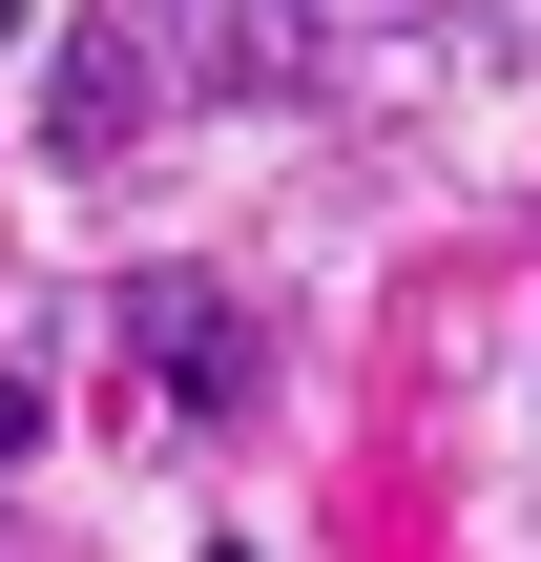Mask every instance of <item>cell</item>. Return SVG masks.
Returning a JSON list of instances; mask_svg holds the SVG:
<instances>
[{
	"label": "cell",
	"instance_id": "6da1fadb",
	"mask_svg": "<svg viewBox=\"0 0 541 562\" xmlns=\"http://www.w3.org/2000/svg\"><path fill=\"white\" fill-rule=\"evenodd\" d=\"M146 63L208 104H292L313 83V0H146Z\"/></svg>",
	"mask_w": 541,
	"mask_h": 562
},
{
	"label": "cell",
	"instance_id": "7a4b0ae2",
	"mask_svg": "<svg viewBox=\"0 0 541 562\" xmlns=\"http://www.w3.org/2000/svg\"><path fill=\"white\" fill-rule=\"evenodd\" d=\"M0 459H21V396H0Z\"/></svg>",
	"mask_w": 541,
	"mask_h": 562
},
{
	"label": "cell",
	"instance_id": "3957f363",
	"mask_svg": "<svg viewBox=\"0 0 541 562\" xmlns=\"http://www.w3.org/2000/svg\"><path fill=\"white\" fill-rule=\"evenodd\" d=\"M0 21H21V0H0Z\"/></svg>",
	"mask_w": 541,
	"mask_h": 562
},
{
	"label": "cell",
	"instance_id": "277c9868",
	"mask_svg": "<svg viewBox=\"0 0 541 562\" xmlns=\"http://www.w3.org/2000/svg\"><path fill=\"white\" fill-rule=\"evenodd\" d=\"M208 562H229V542H208Z\"/></svg>",
	"mask_w": 541,
	"mask_h": 562
}]
</instances>
